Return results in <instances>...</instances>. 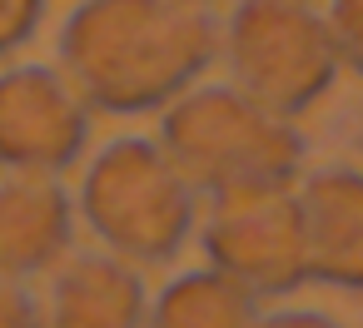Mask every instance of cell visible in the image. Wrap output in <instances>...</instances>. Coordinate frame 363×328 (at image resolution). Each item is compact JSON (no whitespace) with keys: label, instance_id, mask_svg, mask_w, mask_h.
<instances>
[{"label":"cell","instance_id":"6da1fadb","mask_svg":"<svg viewBox=\"0 0 363 328\" xmlns=\"http://www.w3.org/2000/svg\"><path fill=\"white\" fill-rule=\"evenodd\" d=\"M219 55L204 0H80L60 30V70L110 115L169 110Z\"/></svg>","mask_w":363,"mask_h":328},{"label":"cell","instance_id":"7a4b0ae2","mask_svg":"<svg viewBox=\"0 0 363 328\" xmlns=\"http://www.w3.org/2000/svg\"><path fill=\"white\" fill-rule=\"evenodd\" d=\"M160 145L204 199L294 189L303 169V135L294 130V120L259 105L239 85L184 90L160 120Z\"/></svg>","mask_w":363,"mask_h":328},{"label":"cell","instance_id":"3957f363","mask_svg":"<svg viewBox=\"0 0 363 328\" xmlns=\"http://www.w3.org/2000/svg\"><path fill=\"white\" fill-rule=\"evenodd\" d=\"M199 189L160 140L125 135L95 154L80 184V214L95 239L130 264H169L199 224Z\"/></svg>","mask_w":363,"mask_h":328},{"label":"cell","instance_id":"277c9868","mask_svg":"<svg viewBox=\"0 0 363 328\" xmlns=\"http://www.w3.org/2000/svg\"><path fill=\"white\" fill-rule=\"evenodd\" d=\"M224 60L244 95L289 120L313 110L343 70L328 11L313 0H239L224 30Z\"/></svg>","mask_w":363,"mask_h":328},{"label":"cell","instance_id":"5b68a950","mask_svg":"<svg viewBox=\"0 0 363 328\" xmlns=\"http://www.w3.org/2000/svg\"><path fill=\"white\" fill-rule=\"evenodd\" d=\"M209 268L244 283L254 298H289L308 273V224L294 189H244L219 194L199 224Z\"/></svg>","mask_w":363,"mask_h":328},{"label":"cell","instance_id":"8992f818","mask_svg":"<svg viewBox=\"0 0 363 328\" xmlns=\"http://www.w3.org/2000/svg\"><path fill=\"white\" fill-rule=\"evenodd\" d=\"M90 145V100L65 70L16 65L0 75V169L65 174Z\"/></svg>","mask_w":363,"mask_h":328},{"label":"cell","instance_id":"52a82bcc","mask_svg":"<svg viewBox=\"0 0 363 328\" xmlns=\"http://www.w3.org/2000/svg\"><path fill=\"white\" fill-rule=\"evenodd\" d=\"M75 244V204L60 189V174H21L0 179V273L35 278L65 264Z\"/></svg>","mask_w":363,"mask_h":328},{"label":"cell","instance_id":"ba28073f","mask_svg":"<svg viewBox=\"0 0 363 328\" xmlns=\"http://www.w3.org/2000/svg\"><path fill=\"white\" fill-rule=\"evenodd\" d=\"M308 224V273L323 288L363 293V169L333 164L298 189Z\"/></svg>","mask_w":363,"mask_h":328},{"label":"cell","instance_id":"9c48e42d","mask_svg":"<svg viewBox=\"0 0 363 328\" xmlns=\"http://www.w3.org/2000/svg\"><path fill=\"white\" fill-rule=\"evenodd\" d=\"M150 293L130 259L120 254H75L50 283L45 328H145Z\"/></svg>","mask_w":363,"mask_h":328},{"label":"cell","instance_id":"30bf717a","mask_svg":"<svg viewBox=\"0 0 363 328\" xmlns=\"http://www.w3.org/2000/svg\"><path fill=\"white\" fill-rule=\"evenodd\" d=\"M145 328H259V298L219 268H189L160 288Z\"/></svg>","mask_w":363,"mask_h":328},{"label":"cell","instance_id":"8fae6325","mask_svg":"<svg viewBox=\"0 0 363 328\" xmlns=\"http://www.w3.org/2000/svg\"><path fill=\"white\" fill-rule=\"evenodd\" d=\"M328 30H333L343 70L363 80V0H328Z\"/></svg>","mask_w":363,"mask_h":328},{"label":"cell","instance_id":"7c38bea8","mask_svg":"<svg viewBox=\"0 0 363 328\" xmlns=\"http://www.w3.org/2000/svg\"><path fill=\"white\" fill-rule=\"evenodd\" d=\"M40 21H45V0H0V60L30 45Z\"/></svg>","mask_w":363,"mask_h":328},{"label":"cell","instance_id":"4fadbf2b","mask_svg":"<svg viewBox=\"0 0 363 328\" xmlns=\"http://www.w3.org/2000/svg\"><path fill=\"white\" fill-rule=\"evenodd\" d=\"M0 328H45V308L26 288V278L0 273Z\"/></svg>","mask_w":363,"mask_h":328},{"label":"cell","instance_id":"5bb4252c","mask_svg":"<svg viewBox=\"0 0 363 328\" xmlns=\"http://www.w3.org/2000/svg\"><path fill=\"white\" fill-rule=\"evenodd\" d=\"M259 328H338V323L323 313H308V308H284V313H264Z\"/></svg>","mask_w":363,"mask_h":328},{"label":"cell","instance_id":"9a60e30c","mask_svg":"<svg viewBox=\"0 0 363 328\" xmlns=\"http://www.w3.org/2000/svg\"><path fill=\"white\" fill-rule=\"evenodd\" d=\"M204 6H209V0H204Z\"/></svg>","mask_w":363,"mask_h":328}]
</instances>
